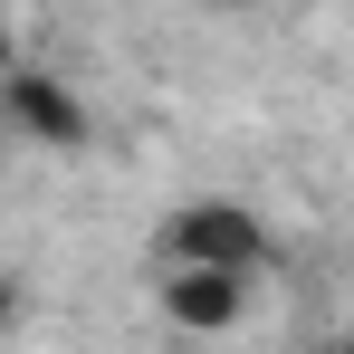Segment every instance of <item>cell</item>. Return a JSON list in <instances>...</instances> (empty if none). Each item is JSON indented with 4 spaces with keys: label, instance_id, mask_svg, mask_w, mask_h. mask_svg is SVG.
Listing matches in <instances>:
<instances>
[{
    "label": "cell",
    "instance_id": "7a4b0ae2",
    "mask_svg": "<svg viewBox=\"0 0 354 354\" xmlns=\"http://www.w3.org/2000/svg\"><path fill=\"white\" fill-rule=\"evenodd\" d=\"M239 306H249V278H239V268L173 259V278H163V316H173V326H192V335H221V326H239Z\"/></svg>",
    "mask_w": 354,
    "mask_h": 354
},
{
    "label": "cell",
    "instance_id": "6da1fadb",
    "mask_svg": "<svg viewBox=\"0 0 354 354\" xmlns=\"http://www.w3.org/2000/svg\"><path fill=\"white\" fill-rule=\"evenodd\" d=\"M173 259H201V268H239V278H259L268 230H259L239 201H192V211L173 221Z\"/></svg>",
    "mask_w": 354,
    "mask_h": 354
},
{
    "label": "cell",
    "instance_id": "277c9868",
    "mask_svg": "<svg viewBox=\"0 0 354 354\" xmlns=\"http://www.w3.org/2000/svg\"><path fill=\"white\" fill-rule=\"evenodd\" d=\"M10 316H19V288H10V278H0V326H10Z\"/></svg>",
    "mask_w": 354,
    "mask_h": 354
},
{
    "label": "cell",
    "instance_id": "3957f363",
    "mask_svg": "<svg viewBox=\"0 0 354 354\" xmlns=\"http://www.w3.org/2000/svg\"><path fill=\"white\" fill-rule=\"evenodd\" d=\"M10 115L29 124L39 144H86V106L67 96L58 77H39V67H19V77H10Z\"/></svg>",
    "mask_w": 354,
    "mask_h": 354
},
{
    "label": "cell",
    "instance_id": "5b68a950",
    "mask_svg": "<svg viewBox=\"0 0 354 354\" xmlns=\"http://www.w3.org/2000/svg\"><path fill=\"white\" fill-rule=\"evenodd\" d=\"M0 67H10V0H0Z\"/></svg>",
    "mask_w": 354,
    "mask_h": 354
}]
</instances>
